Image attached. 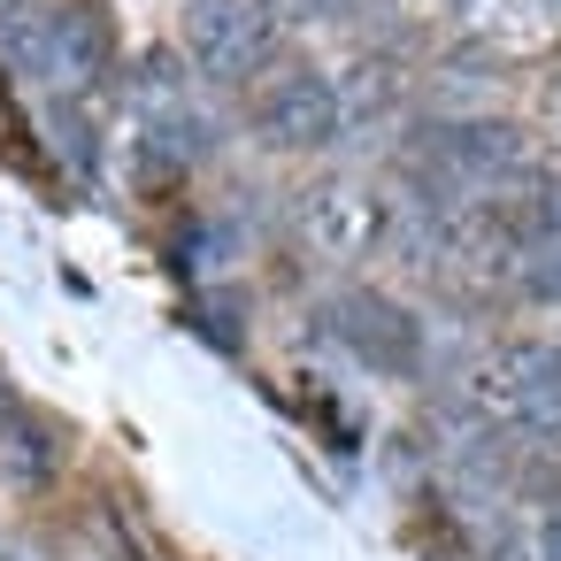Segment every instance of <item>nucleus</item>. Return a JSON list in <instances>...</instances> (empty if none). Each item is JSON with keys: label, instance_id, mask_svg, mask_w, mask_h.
Wrapping results in <instances>:
<instances>
[{"label": "nucleus", "instance_id": "1", "mask_svg": "<svg viewBox=\"0 0 561 561\" xmlns=\"http://www.w3.org/2000/svg\"><path fill=\"white\" fill-rule=\"evenodd\" d=\"M461 400L484 423L530 431V438H561V339H500L469 362Z\"/></svg>", "mask_w": 561, "mask_h": 561}, {"label": "nucleus", "instance_id": "2", "mask_svg": "<svg viewBox=\"0 0 561 561\" xmlns=\"http://www.w3.org/2000/svg\"><path fill=\"white\" fill-rule=\"evenodd\" d=\"M277 39H285L277 0H185V55L216 85L262 78L277 62Z\"/></svg>", "mask_w": 561, "mask_h": 561}, {"label": "nucleus", "instance_id": "3", "mask_svg": "<svg viewBox=\"0 0 561 561\" xmlns=\"http://www.w3.org/2000/svg\"><path fill=\"white\" fill-rule=\"evenodd\" d=\"M254 131L277 154H323V147H339V78L308 70V62L277 70L254 93Z\"/></svg>", "mask_w": 561, "mask_h": 561}, {"label": "nucleus", "instance_id": "4", "mask_svg": "<svg viewBox=\"0 0 561 561\" xmlns=\"http://www.w3.org/2000/svg\"><path fill=\"white\" fill-rule=\"evenodd\" d=\"M323 323H331V339H339L354 362H369L377 377H415V362H423V323H415L392 293H377V285H346V293L323 308Z\"/></svg>", "mask_w": 561, "mask_h": 561}, {"label": "nucleus", "instance_id": "5", "mask_svg": "<svg viewBox=\"0 0 561 561\" xmlns=\"http://www.w3.org/2000/svg\"><path fill=\"white\" fill-rule=\"evenodd\" d=\"M293 231L316 262H362L385 239V201L362 178H323V185L293 193Z\"/></svg>", "mask_w": 561, "mask_h": 561}, {"label": "nucleus", "instance_id": "6", "mask_svg": "<svg viewBox=\"0 0 561 561\" xmlns=\"http://www.w3.org/2000/svg\"><path fill=\"white\" fill-rule=\"evenodd\" d=\"M116 62V16L108 0H55V55H47V93L85 101Z\"/></svg>", "mask_w": 561, "mask_h": 561}, {"label": "nucleus", "instance_id": "7", "mask_svg": "<svg viewBox=\"0 0 561 561\" xmlns=\"http://www.w3.org/2000/svg\"><path fill=\"white\" fill-rule=\"evenodd\" d=\"M47 55H55V0H0V70L47 85Z\"/></svg>", "mask_w": 561, "mask_h": 561}, {"label": "nucleus", "instance_id": "8", "mask_svg": "<svg viewBox=\"0 0 561 561\" xmlns=\"http://www.w3.org/2000/svg\"><path fill=\"white\" fill-rule=\"evenodd\" d=\"M515 285H523V300H538V308H561V239H553V247H538V254H523Z\"/></svg>", "mask_w": 561, "mask_h": 561}, {"label": "nucleus", "instance_id": "9", "mask_svg": "<svg viewBox=\"0 0 561 561\" xmlns=\"http://www.w3.org/2000/svg\"><path fill=\"white\" fill-rule=\"evenodd\" d=\"M492 561H553V538H546V530H507V538L492 546Z\"/></svg>", "mask_w": 561, "mask_h": 561}, {"label": "nucleus", "instance_id": "10", "mask_svg": "<svg viewBox=\"0 0 561 561\" xmlns=\"http://www.w3.org/2000/svg\"><path fill=\"white\" fill-rule=\"evenodd\" d=\"M546 101H553V116H561V62H553V78H546Z\"/></svg>", "mask_w": 561, "mask_h": 561}, {"label": "nucleus", "instance_id": "11", "mask_svg": "<svg viewBox=\"0 0 561 561\" xmlns=\"http://www.w3.org/2000/svg\"><path fill=\"white\" fill-rule=\"evenodd\" d=\"M0 561H32V553H9V546H0Z\"/></svg>", "mask_w": 561, "mask_h": 561}, {"label": "nucleus", "instance_id": "12", "mask_svg": "<svg viewBox=\"0 0 561 561\" xmlns=\"http://www.w3.org/2000/svg\"><path fill=\"white\" fill-rule=\"evenodd\" d=\"M546 9H561V0H546Z\"/></svg>", "mask_w": 561, "mask_h": 561}]
</instances>
